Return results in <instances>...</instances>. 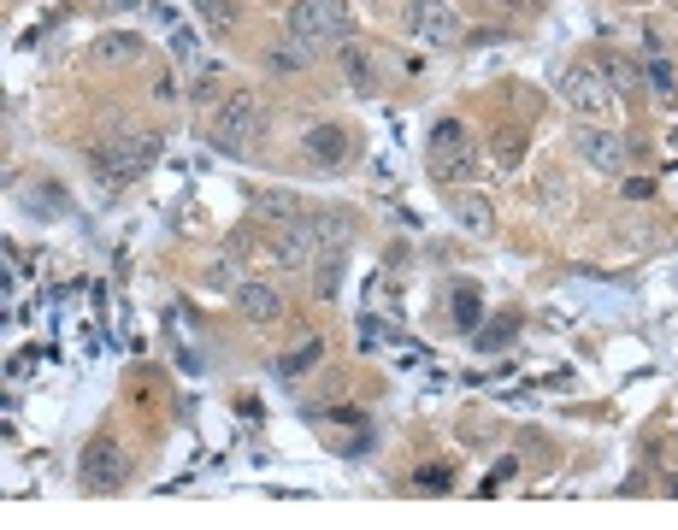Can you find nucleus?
I'll use <instances>...</instances> for the list:
<instances>
[{"instance_id":"17","label":"nucleus","mask_w":678,"mask_h":530,"mask_svg":"<svg viewBox=\"0 0 678 530\" xmlns=\"http://www.w3.org/2000/svg\"><path fill=\"white\" fill-rule=\"evenodd\" d=\"M643 83H649V95L660 100V107H672V100H678V72H672V60L660 54V47L649 54V65H643Z\"/></svg>"},{"instance_id":"30","label":"nucleus","mask_w":678,"mask_h":530,"mask_svg":"<svg viewBox=\"0 0 678 530\" xmlns=\"http://www.w3.org/2000/svg\"><path fill=\"white\" fill-rule=\"evenodd\" d=\"M201 7H207V0H195V12H201Z\"/></svg>"},{"instance_id":"12","label":"nucleus","mask_w":678,"mask_h":530,"mask_svg":"<svg viewBox=\"0 0 678 530\" xmlns=\"http://www.w3.org/2000/svg\"><path fill=\"white\" fill-rule=\"evenodd\" d=\"M336 60H343V77L354 83V95H378V83H384V77H378V60H372V47H366V42H354V36H348L343 47H336Z\"/></svg>"},{"instance_id":"24","label":"nucleus","mask_w":678,"mask_h":530,"mask_svg":"<svg viewBox=\"0 0 678 530\" xmlns=\"http://www.w3.org/2000/svg\"><path fill=\"white\" fill-rule=\"evenodd\" d=\"M100 60H118V65L136 60V36H107L100 42Z\"/></svg>"},{"instance_id":"11","label":"nucleus","mask_w":678,"mask_h":530,"mask_svg":"<svg viewBox=\"0 0 678 530\" xmlns=\"http://www.w3.org/2000/svg\"><path fill=\"white\" fill-rule=\"evenodd\" d=\"M236 306H243V318H254V324H278L283 318V295H278V283H266V278H243Z\"/></svg>"},{"instance_id":"15","label":"nucleus","mask_w":678,"mask_h":530,"mask_svg":"<svg viewBox=\"0 0 678 530\" xmlns=\"http://www.w3.org/2000/svg\"><path fill=\"white\" fill-rule=\"evenodd\" d=\"M343 278H348V253L343 248H325L313 260V295L319 301H336V295H343Z\"/></svg>"},{"instance_id":"27","label":"nucleus","mask_w":678,"mask_h":530,"mask_svg":"<svg viewBox=\"0 0 678 530\" xmlns=\"http://www.w3.org/2000/svg\"><path fill=\"white\" fill-rule=\"evenodd\" d=\"M620 195H625V201H649V195H655V183H649V177H625V190H620Z\"/></svg>"},{"instance_id":"26","label":"nucleus","mask_w":678,"mask_h":530,"mask_svg":"<svg viewBox=\"0 0 678 530\" xmlns=\"http://www.w3.org/2000/svg\"><path fill=\"white\" fill-rule=\"evenodd\" d=\"M360 348H384V318H360Z\"/></svg>"},{"instance_id":"31","label":"nucleus","mask_w":678,"mask_h":530,"mask_svg":"<svg viewBox=\"0 0 678 530\" xmlns=\"http://www.w3.org/2000/svg\"><path fill=\"white\" fill-rule=\"evenodd\" d=\"M672 12H678V0H672Z\"/></svg>"},{"instance_id":"13","label":"nucleus","mask_w":678,"mask_h":530,"mask_svg":"<svg viewBox=\"0 0 678 530\" xmlns=\"http://www.w3.org/2000/svg\"><path fill=\"white\" fill-rule=\"evenodd\" d=\"M248 207H254V218H266V225H295L301 195L295 190H248Z\"/></svg>"},{"instance_id":"9","label":"nucleus","mask_w":678,"mask_h":530,"mask_svg":"<svg viewBox=\"0 0 678 530\" xmlns=\"http://www.w3.org/2000/svg\"><path fill=\"white\" fill-rule=\"evenodd\" d=\"M579 153H584V165L607 171V177H620V171L632 165V142H625L620 130H602V125H584L579 130Z\"/></svg>"},{"instance_id":"28","label":"nucleus","mask_w":678,"mask_h":530,"mask_svg":"<svg viewBox=\"0 0 678 530\" xmlns=\"http://www.w3.org/2000/svg\"><path fill=\"white\" fill-rule=\"evenodd\" d=\"M154 100H160V107H172V100H177V89H172V77H160V83H154Z\"/></svg>"},{"instance_id":"3","label":"nucleus","mask_w":678,"mask_h":530,"mask_svg":"<svg viewBox=\"0 0 678 530\" xmlns=\"http://www.w3.org/2000/svg\"><path fill=\"white\" fill-rule=\"evenodd\" d=\"M283 24H290V42H301L308 54L331 42H348V0H290Z\"/></svg>"},{"instance_id":"22","label":"nucleus","mask_w":678,"mask_h":530,"mask_svg":"<svg viewBox=\"0 0 678 530\" xmlns=\"http://www.w3.org/2000/svg\"><path fill=\"white\" fill-rule=\"evenodd\" d=\"M266 60H271V72H301V65H308V47H301V42H278Z\"/></svg>"},{"instance_id":"14","label":"nucleus","mask_w":678,"mask_h":530,"mask_svg":"<svg viewBox=\"0 0 678 530\" xmlns=\"http://www.w3.org/2000/svg\"><path fill=\"white\" fill-rule=\"evenodd\" d=\"M454 218H461V230L466 236H478V242H489L496 236V207L478 195V190H466V195H454Z\"/></svg>"},{"instance_id":"21","label":"nucleus","mask_w":678,"mask_h":530,"mask_svg":"<svg viewBox=\"0 0 678 530\" xmlns=\"http://www.w3.org/2000/svg\"><path fill=\"white\" fill-rule=\"evenodd\" d=\"M201 19H207L213 30H236V24H243V0H207Z\"/></svg>"},{"instance_id":"1","label":"nucleus","mask_w":678,"mask_h":530,"mask_svg":"<svg viewBox=\"0 0 678 530\" xmlns=\"http://www.w3.org/2000/svg\"><path fill=\"white\" fill-rule=\"evenodd\" d=\"M260 136H266V112H260V100H254V89H225L218 95V107L207 118V142L225 153V160H243Z\"/></svg>"},{"instance_id":"18","label":"nucleus","mask_w":678,"mask_h":530,"mask_svg":"<svg viewBox=\"0 0 678 530\" xmlns=\"http://www.w3.org/2000/svg\"><path fill=\"white\" fill-rule=\"evenodd\" d=\"M243 278H248L243 260H236V253H218V260L207 266V278H201V283H207V295H230V301H236V289H243Z\"/></svg>"},{"instance_id":"10","label":"nucleus","mask_w":678,"mask_h":530,"mask_svg":"<svg viewBox=\"0 0 678 530\" xmlns=\"http://www.w3.org/2000/svg\"><path fill=\"white\" fill-rule=\"evenodd\" d=\"M301 153L319 165V171H336V165H348V153H354V136L343 125H313L308 136H301Z\"/></svg>"},{"instance_id":"23","label":"nucleus","mask_w":678,"mask_h":530,"mask_svg":"<svg viewBox=\"0 0 678 530\" xmlns=\"http://www.w3.org/2000/svg\"><path fill=\"white\" fill-rule=\"evenodd\" d=\"M454 318H461L466 331H478V289H472V283L454 289Z\"/></svg>"},{"instance_id":"5","label":"nucleus","mask_w":678,"mask_h":530,"mask_svg":"<svg viewBox=\"0 0 678 530\" xmlns=\"http://www.w3.org/2000/svg\"><path fill=\"white\" fill-rule=\"evenodd\" d=\"M407 36H413L419 47H461L466 42V24H461V12L449 7V0H413L407 7Z\"/></svg>"},{"instance_id":"4","label":"nucleus","mask_w":678,"mask_h":530,"mask_svg":"<svg viewBox=\"0 0 678 530\" xmlns=\"http://www.w3.org/2000/svg\"><path fill=\"white\" fill-rule=\"evenodd\" d=\"M426 171L437 183H466L472 171H478V142H472V130L461 125V118H443V125L431 130Z\"/></svg>"},{"instance_id":"19","label":"nucleus","mask_w":678,"mask_h":530,"mask_svg":"<svg viewBox=\"0 0 678 530\" xmlns=\"http://www.w3.org/2000/svg\"><path fill=\"white\" fill-rule=\"evenodd\" d=\"M602 72H607V83H614V95H643V89H649L632 60H602Z\"/></svg>"},{"instance_id":"29","label":"nucleus","mask_w":678,"mask_h":530,"mask_svg":"<svg viewBox=\"0 0 678 530\" xmlns=\"http://www.w3.org/2000/svg\"><path fill=\"white\" fill-rule=\"evenodd\" d=\"M484 12H514V7H525V0H478Z\"/></svg>"},{"instance_id":"7","label":"nucleus","mask_w":678,"mask_h":530,"mask_svg":"<svg viewBox=\"0 0 678 530\" xmlns=\"http://www.w3.org/2000/svg\"><path fill=\"white\" fill-rule=\"evenodd\" d=\"M271 253H278V266H290V271H313V260L325 253L319 213H301L295 225H278V236H271Z\"/></svg>"},{"instance_id":"2","label":"nucleus","mask_w":678,"mask_h":530,"mask_svg":"<svg viewBox=\"0 0 678 530\" xmlns=\"http://www.w3.org/2000/svg\"><path fill=\"white\" fill-rule=\"evenodd\" d=\"M154 160H160V136L154 130H125V136H112V142L95 148V171H100V183H107L112 195L142 177Z\"/></svg>"},{"instance_id":"25","label":"nucleus","mask_w":678,"mask_h":530,"mask_svg":"<svg viewBox=\"0 0 678 530\" xmlns=\"http://www.w3.org/2000/svg\"><path fill=\"white\" fill-rule=\"evenodd\" d=\"M514 477H519V459H514V454H507V459H496V477H484V495H489V489H507V484H514Z\"/></svg>"},{"instance_id":"20","label":"nucleus","mask_w":678,"mask_h":530,"mask_svg":"<svg viewBox=\"0 0 678 530\" xmlns=\"http://www.w3.org/2000/svg\"><path fill=\"white\" fill-rule=\"evenodd\" d=\"M413 489H419V495H449V489H454V472L437 466V459H426V466L413 472Z\"/></svg>"},{"instance_id":"16","label":"nucleus","mask_w":678,"mask_h":530,"mask_svg":"<svg viewBox=\"0 0 678 530\" xmlns=\"http://www.w3.org/2000/svg\"><path fill=\"white\" fill-rule=\"evenodd\" d=\"M319 360H325V336H301L290 354H278V366H271V371L295 383V378H308V371H313Z\"/></svg>"},{"instance_id":"6","label":"nucleus","mask_w":678,"mask_h":530,"mask_svg":"<svg viewBox=\"0 0 678 530\" xmlns=\"http://www.w3.org/2000/svg\"><path fill=\"white\" fill-rule=\"evenodd\" d=\"M561 100H567L572 112H584V118H602V112H614V83H607L602 65L572 60L567 72H561Z\"/></svg>"},{"instance_id":"8","label":"nucleus","mask_w":678,"mask_h":530,"mask_svg":"<svg viewBox=\"0 0 678 530\" xmlns=\"http://www.w3.org/2000/svg\"><path fill=\"white\" fill-rule=\"evenodd\" d=\"M83 489L89 495H107V489H118L125 484V472H130V459H125V448L100 431V436H89V448H83Z\"/></svg>"}]
</instances>
